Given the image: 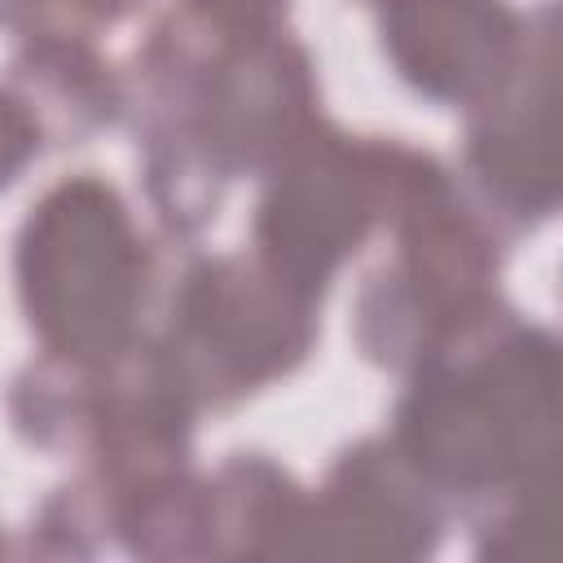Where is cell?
<instances>
[{"mask_svg": "<svg viewBox=\"0 0 563 563\" xmlns=\"http://www.w3.org/2000/svg\"><path fill=\"white\" fill-rule=\"evenodd\" d=\"M550 431V343L515 334L497 361L431 374L400 409V457L466 493L532 479Z\"/></svg>", "mask_w": 563, "mask_h": 563, "instance_id": "obj_1", "label": "cell"}, {"mask_svg": "<svg viewBox=\"0 0 563 563\" xmlns=\"http://www.w3.org/2000/svg\"><path fill=\"white\" fill-rule=\"evenodd\" d=\"M145 264L119 198L97 180L62 185L22 238L31 321L66 356H106L128 339Z\"/></svg>", "mask_w": 563, "mask_h": 563, "instance_id": "obj_2", "label": "cell"}, {"mask_svg": "<svg viewBox=\"0 0 563 563\" xmlns=\"http://www.w3.org/2000/svg\"><path fill=\"white\" fill-rule=\"evenodd\" d=\"M422 167L427 163L405 150L356 154L339 141L312 145L264 202L260 242L268 268L295 290L312 295L334 260L365 233L374 202L405 189Z\"/></svg>", "mask_w": 563, "mask_h": 563, "instance_id": "obj_3", "label": "cell"}, {"mask_svg": "<svg viewBox=\"0 0 563 563\" xmlns=\"http://www.w3.org/2000/svg\"><path fill=\"white\" fill-rule=\"evenodd\" d=\"M303 290L273 273L264 286L242 264H207L189 277L176 321V383L242 391L286 369L308 343ZM189 391V387H185Z\"/></svg>", "mask_w": 563, "mask_h": 563, "instance_id": "obj_4", "label": "cell"}, {"mask_svg": "<svg viewBox=\"0 0 563 563\" xmlns=\"http://www.w3.org/2000/svg\"><path fill=\"white\" fill-rule=\"evenodd\" d=\"M435 510L422 475L383 449H356L317 506L299 501L286 554H427L435 545Z\"/></svg>", "mask_w": 563, "mask_h": 563, "instance_id": "obj_5", "label": "cell"}, {"mask_svg": "<svg viewBox=\"0 0 563 563\" xmlns=\"http://www.w3.org/2000/svg\"><path fill=\"white\" fill-rule=\"evenodd\" d=\"M515 22L488 0H413L391 22L396 62L440 97H471L501 79Z\"/></svg>", "mask_w": 563, "mask_h": 563, "instance_id": "obj_6", "label": "cell"}, {"mask_svg": "<svg viewBox=\"0 0 563 563\" xmlns=\"http://www.w3.org/2000/svg\"><path fill=\"white\" fill-rule=\"evenodd\" d=\"M35 150V123L26 119L22 106L0 97V185L9 180V172Z\"/></svg>", "mask_w": 563, "mask_h": 563, "instance_id": "obj_7", "label": "cell"}]
</instances>
